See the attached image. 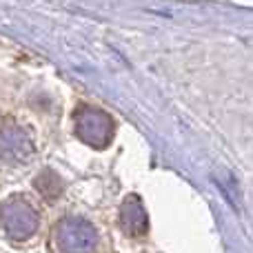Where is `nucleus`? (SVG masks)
<instances>
[{
  "label": "nucleus",
  "instance_id": "1",
  "mask_svg": "<svg viewBox=\"0 0 253 253\" xmlns=\"http://www.w3.org/2000/svg\"><path fill=\"white\" fill-rule=\"evenodd\" d=\"M40 227V213L25 196H11L0 205V233L11 242H27Z\"/></svg>",
  "mask_w": 253,
  "mask_h": 253
},
{
  "label": "nucleus",
  "instance_id": "2",
  "mask_svg": "<svg viewBox=\"0 0 253 253\" xmlns=\"http://www.w3.org/2000/svg\"><path fill=\"white\" fill-rule=\"evenodd\" d=\"M51 253H93L98 247V231L83 218H62L51 229Z\"/></svg>",
  "mask_w": 253,
  "mask_h": 253
},
{
  "label": "nucleus",
  "instance_id": "3",
  "mask_svg": "<svg viewBox=\"0 0 253 253\" xmlns=\"http://www.w3.org/2000/svg\"><path fill=\"white\" fill-rule=\"evenodd\" d=\"M76 135L93 149H105L114 140V120L96 107H80L76 111Z\"/></svg>",
  "mask_w": 253,
  "mask_h": 253
},
{
  "label": "nucleus",
  "instance_id": "4",
  "mask_svg": "<svg viewBox=\"0 0 253 253\" xmlns=\"http://www.w3.org/2000/svg\"><path fill=\"white\" fill-rule=\"evenodd\" d=\"M34 140L25 126L9 123L0 126V162L25 165L34 158Z\"/></svg>",
  "mask_w": 253,
  "mask_h": 253
},
{
  "label": "nucleus",
  "instance_id": "5",
  "mask_svg": "<svg viewBox=\"0 0 253 253\" xmlns=\"http://www.w3.org/2000/svg\"><path fill=\"white\" fill-rule=\"evenodd\" d=\"M120 227L126 236L140 238L149 231V215L138 196H129L120 207Z\"/></svg>",
  "mask_w": 253,
  "mask_h": 253
},
{
  "label": "nucleus",
  "instance_id": "6",
  "mask_svg": "<svg viewBox=\"0 0 253 253\" xmlns=\"http://www.w3.org/2000/svg\"><path fill=\"white\" fill-rule=\"evenodd\" d=\"M34 184L44 198H49V200H53V198H58L62 193V180L58 178L53 171H42V173L36 178Z\"/></svg>",
  "mask_w": 253,
  "mask_h": 253
}]
</instances>
